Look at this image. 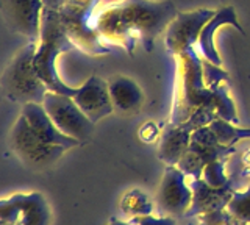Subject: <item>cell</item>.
Masks as SVG:
<instances>
[{
  "instance_id": "1",
  "label": "cell",
  "mask_w": 250,
  "mask_h": 225,
  "mask_svg": "<svg viewBox=\"0 0 250 225\" xmlns=\"http://www.w3.org/2000/svg\"><path fill=\"white\" fill-rule=\"evenodd\" d=\"M177 16L170 0H117L102 8L92 24L102 40L133 55L138 44L152 52L156 38Z\"/></svg>"
},
{
  "instance_id": "2",
  "label": "cell",
  "mask_w": 250,
  "mask_h": 225,
  "mask_svg": "<svg viewBox=\"0 0 250 225\" xmlns=\"http://www.w3.org/2000/svg\"><path fill=\"white\" fill-rule=\"evenodd\" d=\"M178 63V89L174 100L170 122L182 123L189 119V116L197 108H209L217 113L219 118L229 122L239 123L236 106L230 97L229 86L224 83L217 88H208L203 80L202 58L195 47L188 49L185 53L175 58Z\"/></svg>"
},
{
  "instance_id": "3",
  "label": "cell",
  "mask_w": 250,
  "mask_h": 225,
  "mask_svg": "<svg viewBox=\"0 0 250 225\" xmlns=\"http://www.w3.org/2000/svg\"><path fill=\"white\" fill-rule=\"evenodd\" d=\"M77 50L72 41L69 40L64 27L61 24L58 11L45 10L42 13L41 38L38 41L35 53V67L38 75L47 84L49 91L60 92L66 96H75L77 88H70L60 79L57 71V60L62 53Z\"/></svg>"
},
{
  "instance_id": "4",
  "label": "cell",
  "mask_w": 250,
  "mask_h": 225,
  "mask_svg": "<svg viewBox=\"0 0 250 225\" xmlns=\"http://www.w3.org/2000/svg\"><path fill=\"white\" fill-rule=\"evenodd\" d=\"M38 42H28L8 63L2 75L5 96L16 103H42L49 92L47 84L38 75L35 53Z\"/></svg>"
},
{
  "instance_id": "5",
  "label": "cell",
  "mask_w": 250,
  "mask_h": 225,
  "mask_svg": "<svg viewBox=\"0 0 250 225\" xmlns=\"http://www.w3.org/2000/svg\"><path fill=\"white\" fill-rule=\"evenodd\" d=\"M99 2L100 0H67L58 11L61 24L75 49L92 57L111 53V47L105 44L91 22Z\"/></svg>"
},
{
  "instance_id": "6",
  "label": "cell",
  "mask_w": 250,
  "mask_h": 225,
  "mask_svg": "<svg viewBox=\"0 0 250 225\" xmlns=\"http://www.w3.org/2000/svg\"><path fill=\"white\" fill-rule=\"evenodd\" d=\"M10 144L13 152L18 155V158L23 164L36 170L53 166L67 150L62 145L45 143L30 125V122L23 114L19 116V119L13 125L10 133Z\"/></svg>"
},
{
  "instance_id": "7",
  "label": "cell",
  "mask_w": 250,
  "mask_h": 225,
  "mask_svg": "<svg viewBox=\"0 0 250 225\" xmlns=\"http://www.w3.org/2000/svg\"><path fill=\"white\" fill-rule=\"evenodd\" d=\"M42 105L61 133L77 139L82 144L91 139L96 123L80 110L72 96L49 91L44 97Z\"/></svg>"
},
{
  "instance_id": "8",
  "label": "cell",
  "mask_w": 250,
  "mask_h": 225,
  "mask_svg": "<svg viewBox=\"0 0 250 225\" xmlns=\"http://www.w3.org/2000/svg\"><path fill=\"white\" fill-rule=\"evenodd\" d=\"M52 211L41 192L13 194L0 202V225H50Z\"/></svg>"
},
{
  "instance_id": "9",
  "label": "cell",
  "mask_w": 250,
  "mask_h": 225,
  "mask_svg": "<svg viewBox=\"0 0 250 225\" xmlns=\"http://www.w3.org/2000/svg\"><path fill=\"white\" fill-rule=\"evenodd\" d=\"M213 10L199 8L189 13H178V16L170 22L164 33L166 49L172 57H180L188 49L195 47L202 28L214 16Z\"/></svg>"
},
{
  "instance_id": "10",
  "label": "cell",
  "mask_w": 250,
  "mask_h": 225,
  "mask_svg": "<svg viewBox=\"0 0 250 225\" xmlns=\"http://www.w3.org/2000/svg\"><path fill=\"white\" fill-rule=\"evenodd\" d=\"M44 3L42 0H2V14L11 33L38 42L41 38Z\"/></svg>"
},
{
  "instance_id": "11",
  "label": "cell",
  "mask_w": 250,
  "mask_h": 225,
  "mask_svg": "<svg viewBox=\"0 0 250 225\" xmlns=\"http://www.w3.org/2000/svg\"><path fill=\"white\" fill-rule=\"evenodd\" d=\"M186 174L178 166H167L156 194L161 214L183 217L192 204V188L186 183Z\"/></svg>"
},
{
  "instance_id": "12",
  "label": "cell",
  "mask_w": 250,
  "mask_h": 225,
  "mask_svg": "<svg viewBox=\"0 0 250 225\" xmlns=\"http://www.w3.org/2000/svg\"><path fill=\"white\" fill-rule=\"evenodd\" d=\"M74 100L94 123L106 118L114 110L108 82L96 74L91 75L80 88H77Z\"/></svg>"
},
{
  "instance_id": "13",
  "label": "cell",
  "mask_w": 250,
  "mask_h": 225,
  "mask_svg": "<svg viewBox=\"0 0 250 225\" xmlns=\"http://www.w3.org/2000/svg\"><path fill=\"white\" fill-rule=\"evenodd\" d=\"M191 188L192 204L183 217H197L207 213L227 209V205L230 204L234 192L231 180L222 188H213L203 178H192Z\"/></svg>"
},
{
  "instance_id": "14",
  "label": "cell",
  "mask_w": 250,
  "mask_h": 225,
  "mask_svg": "<svg viewBox=\"0 0 250 225\" xmlns=\"http://www.w3.org/2000/svg\"><path fill=\"white\" fill-rule=\"evenodd\" d=\"M222 25H231L233 28H236L241 35H246L244 30H242L239 20H238V14L234 11L233 6H224V8L217 10L214 13V16L211 18L207 25L202 28L199 41L195 44V50H197L203 60H208L211 63H214L217 66H222V58L219 55V52L216 49L214 44V35Z\"/></svg>"
},
{
  "instance_id": "15",
  "label": "cell",
  "mask_w": 250,
  "mask_h": 225,
  "mask_svg": "<svg viewBox=\"0 0 250 225\" xmlns=\"http://www.w3.org/2000/svg\"><path fill=\"white\" fill-rule=\"evenodd\" d=\"M236 152L234 145H208V144H200L197 141H192L188 147V150L182 157V160L178 161V167L183 170L188 177L192 178H202L203 169L207 164L213 163L216 160H225L230 155Z\"/></svg>"
},
{
  "instance_id": "16",
  "label": "cell",
  "mask_w": 250,
  "mask_h": 225,
  "mask_svg": "<svg viewBox=\"0 0 250 225\" xmlns=\"http://www.w3.org/2000/svg\"><path fill=\"white\" fill-rule=\"evenodd\" d=\"M22 114L25 116V119L30 122V125L33 127V130L45 143L53 144V145H62V147H66L67 150L82 144L80 141H77V139L61 133L58 127L55 125L53 121L50 119V116L47 114L42 103L22 105Z\"/></svg>"
},
{
  "instance_id": "17",
  "label": "cell",
  "mask_w": 250,
  "mask_h": 225,
  "mask_svg": "<svg viewBox=\"0 0 250 225\" xmlns=\"http://www.w3.org/2000/svg\"><path fill=\"white\" fill-rule=\"evenodd\" d=\"M192 131L194 130L189 127L188 122H182V123L169 122V125H164L158 158L163 163H166L167 166H177L178 161L182 160V157L191 144Z\"/></svg>"
},
{
  "instance_id": "18",
  "label": "cell",
  "mask_w": 250,
  "mask_h": 225,
  "mask_svg": "<svg viewBox=\"0 0 250 225\" xmlns=\"http://www.w3.org/2000/svg\"><path fill=\"white\" fill-rule=\"evenodd\" d=\"M114 110L121 113H136L144 103V92L139 84L125 75H116L108 82Z\"/></svg>"
},
{
  "instance_id": "19",
  "label": "cell",
  "mask_w": 250,
  "mask_h": 225,
  "mask_svg": "<svg viewBox=\"0 0 250 225\" xmlns=\"http://www.w3.org/2000/svg\"><path fill=\"white\" fill-rule=\"evenodd\" d=\"M209 127L217 136L219 143L224 145H234L241 139L250 138V128H239L236 127V123L229 122L222 118H217L216 121H213L209 123Z\"/></svg>"
},
{
  "instance_id": "20",
  "label": "cell",
  "mask_w": 250,
  "mask_h": 225,
  "mask_svg": "<svg viewBox=\"0 0 250 225\" xmlns=\"http://www.w3.org/2000/svg\"><path fill=\"white\" fill-rule=\"evenodd\" d=\"M121 209H122V213L135 217V216L152 214L153 205L146 192H143L141 189H131L122 197Z\"/></svg>"
},
{
  "instance_id": "21",
  "label": "cell",
  "mask_w": 250,
  "mask_h": 225,
  "mask_svg": "<svg viewBox=\"0 0 250 225\" xmlns=\"http://www.w3.org/2000/svg\"><path fill=\"white\" fill-rule=\"evenodd\" d=\"M227 209L242 224L250 225V184L246 191H234Z\"/></svg>"
},
{
  "instance_id": "22",
  "label": "cell",
  "mask_w": 250,
  "mask_h": 225,
  "mask_svg": "<svg viewBox=\"0 0 250 225\" xmlns=\"http://www.w3.org/2000/svg\"><path fill=\"white\" fill-rule=\"evenodd\" d=\"M202 178L213 188H222L230 182V178L225 174V160H216L205 166Z\"/></svg>"
},
{
  "instance_id": "23",
  "label": "cell",
  "mask_w": 250,
  "mask_h": 225,
  "mask_svg": "<svg viewBox=\"0 0 250 225\" xmlns=\"http://www.w3.org/2000/svg\"><path fill=\"white\" fill-rule=\"evenodd\" d=\"M202 67H203V80H205V84L208 88H217L221 84L230 82L229 74L224 69H221V66L202 58Z\"/></svg>"
},
{
  "instance_id": "24",
  "label": "cell",
  "mask_w": 250,
  "mask_h": 225,
  "mask_svg": "<svg viewBox=\"0 0 250 225\" xmlns=\"http://www.w3.org/2000/svg\"><path fill=\"white\" fill-rule=\"evenodd\" d=\"M199 225H246L238 221L229 209H221V211H213L197 216Z\"/></svg>"
},
{
  "instance_id": "25",
  "label": "cell",
  "mask_w": 250,
  "mask_h": 225,
  "mask_svg": "<svg viewBox=\"0 0 250 225\" xmlns=\"http://www.w3.org/2000/svg\"><path fill=\"white\" fill-rule=\"evenodd\" d=\"M131 224L135 225H177V221L174 216H161V217H155L152 214H146V216H135L130 219Z\"/></svg>"
},
{
  "instance_id": "26",
  "label": "cell",
  "mask_w": 250,
  "mask_h": 225,
  "mask_svg": "<svg viewBox=\"0 0 250 225\" xmlns=\"http://www.w3.org/2000/svg\"><path fill=\"white\" fill-rule=\"evenodd\" d=\"M160 136V127L155 122H146L139 130V138L144 143H153Z\"/></svg>"
},
{
  "instance_id": "27",
  "label": "cell",
  "mask_w": 250,
  "mask_h": 225,
  "mask_svg": "<svg viewBox=\"0 0 250 225\" xmlns=\"http://www.w3.org/2000/svg\"><path fill=\"white\" fill-rule=\"evenodd\" d=\"M67 0H42L44 8L45 10H52V11H60Z\"/></svg>"
},
{
  "instance_id": "28",
  "label": "cell",
  "mask_w": 250,
  "mask_h": 225,
  "mask_svg": "<svg viewBox=\"0 0 250 225\" xmlns=\"http://www.w3.org/2000/svg\"><path fill=\"white\" fill-rule=\"evenodd\" d=\"M108 225H135V224H131V222H125V221H119V219H116V217H113L111 221H109Z\"/></svg>"
}]
</instances>
